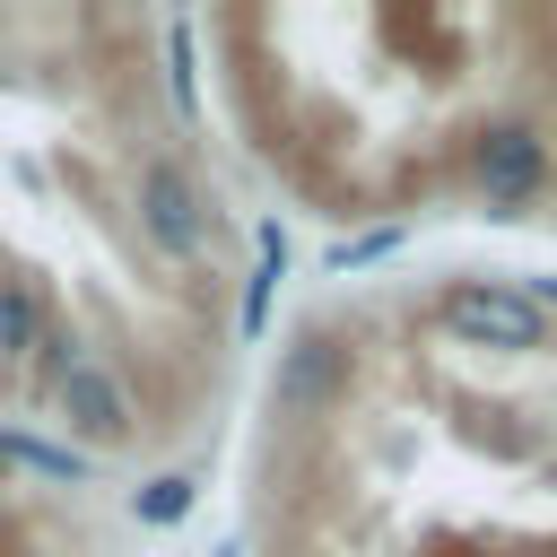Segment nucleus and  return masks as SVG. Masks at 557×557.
<instances>
[{
	"label": "nucleus",
	"instance_id": "nucleus-1",
	"mask_svg": "<svg viewBox=\"0 0 557 557\" xmlns=\"http://www.w3.org/2000/svg\"><path fill=\"white\" fill-rule=\"evenodd\" d=\"M348 374H357V348H348L339 331L305 322V331L278 348V366H270V418H287V426L331 418V409L348 400Z\"/></svg>",
	"mask_w": 557,
	"mask_h": 557
},
{
	"label": "nucleus",
	"instance_id": "nucleus-2",
	"mask_svg": "<svg viewBox=\"0 0 557 557\" xmlns=\"http://www.w3.org/2000/svg\"><path fill=\"white\" fill-rule=\"evenodd\" d=\"M435 322L453 339H470V348H513V357L548 339V313H531L522 287H505V278H453L435 296Z\"/></svg>",
	"mask_w": 557,
	"mask_h": 557
},
{
	"label": "nucleus",
	"instance_id": "nucleus-3",
	"mask_svg": "<svg viewBox=\"0 0 557 557\" xmlns=\"http://www.w3.org/2000/svg\"><path fill=\"white\" fill-rule=\"evenodd\" d=\"M131 209H139V226H148L174 261L209 252V200H200V183H191L174 157H139V174H131Z\"/></svg>",
	"mask_w": 557,
	"mask_h": 557
},
{
	"label": "nucleus",
	"instance_id": "nucleus-4",
	"mask_svg": "<svg viewBox=\"0 0 557 557\" xmlns=\"http://www.w3.org/2000/svg\"><path fill=\"white\" fill-rule=\"evenodd\" d=\"M470 183H479L496 209L540 200V183H548V139H540L531 122H487V131L470 139Z\"/></svg>",
	"mask_w": 557,
	"mask_h": 557
},
{
	"label": "nucleus",
	"instance_id": "nucleus-5",
	"mask_svg": "<svg viewBox=\"0 0 557 557\" xmlns=\"http://www.w3.org/2000/svg\"><path fill=\"white\" fill-rule=\"evenodd\" d=\"M52 400H61L70 435H87V444H122V435H131V392H122V374L96 366V357L61 366V374H52Z\"/></svg>",
	"mask_w": 557,
	"mask_h": 557
},
{
	"label": "nucleus",
	"instance_id": "nucleus-6",
	"mask_svg": "<svg viewBox=\"0 0 557 557\" xmlns=\"http://www.w3.org/2000/svg\"><path fill=\"white\" fill-rule=\"evenodd\" d=\"M35 339H44V305H35V287L9 278V287H0V357H26Z\"/></svg>",
	"mask_w": 557,
	"mask_h": 557
},
{
	"label": "nucleus",
	"instance_id": "nucleus-7",
	"mask_svg": "<svg viewBox=\"0 0 557 557\" xmlns=\"http://www.w3.org/2000/svg\"><path fill=\"white\" fill-rule=\"evenodd\" d=\"M0 461H17V470H44V479H87V453L35 444V435H0Z\"/></svg>",
	"mask_w": 557,
	"mask_h": 557
},
{
	"label": "nucleus",
	"instance_id": "nucleus-8",
	"mask_svg": "<svg viewBox=\"0 0 557 557\" xmlns=\"http://www.w3.org/2000/svg\"><path fill=\"white\" fill-rule=\"evenodd\" d=\"M131 513H139V522H183V513H191V479H183V470H174V479H148V487L131 496Z\"/></svg>",
	"mask_w": 557,
	"mask_h": 557
},
{
	"label": "nucleus",
	"instance_id": "nucleus-9",
	"mask_svg": "<svg viewBox=\"0 0 557 557\" xmlns=\"http://www.w3.org/2000/svg\"><path fill=\"white\" fill-rule=\"evenodd\" d=\"M383 252H400V226H374V235H339L322 261H331V270H366V261H383Z\"/></svg>",
	"mask_w": 557,
	"mask_h": 557
}]
</instances>
